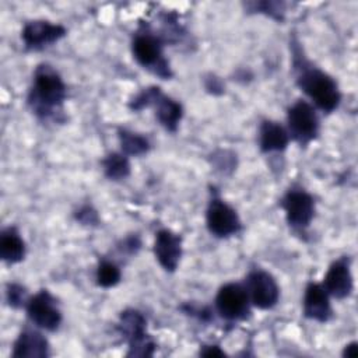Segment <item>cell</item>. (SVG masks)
I'll list each match as a JSON object with an SVG mask.
<instances>
[{
  "mask_svg": "<svg viewBox=\"0 0 358 358\" xmlns=\"http://www.w3.org/2000/svg\"><path fill=\"white\" fill-rule=\"evenodd\" d=\"M67 95V88L60 74L49 64H39L34 71L28 105L39 117H52L59 113Z\"/></svg>",
  "mask_w": 358,
  "mask_h": 358,
  "instance_id": "obj_1",
  "label": "cell"
},
{
  "mask_svg": "<svg viewBox=\"0 0 358 358\" xmlns=\"http://www.w3.org/2000/svg\"><path fill=\"white\" fill-rule=\"evenodd\" d=\"M296 69L299 70L296 78V84L299 85V88L323 112L334 110L341 101V94L338 91L336 81L317 67H306L305 63H302V60L301 67Z\"/></svg>",
  "mask_w": 358,
  "mask_h": 358,
  "instance_id": "obj_2",
  "label": "cell"
},
{
  "mask_svg": "<svg viewBox=\"0 0 358 358\" xmlns=\"http://www.w3.org/2000/svg\"><path fill=\"white\" fill-rule=\"evenodd\" d=\"M147 320L141 312L126 309L120 313L117 330L129 343L127 357H151L155 350V343L145 331Z\"/></svg>",
  "mask_w": 358,
  "mask_h": 358,
  "instance_id": "obj_3",
  "label": "cell"
},
{
  "mask_svg": "<svg viewBox=\"0 0 358 358\" xmlns=\"http://www.w3.org/2000/svg\"><path fill=\"white\" fill-rule=\"evenodd\" d=\"M131 52L138 64L166 80L172 76L168 62L162 55V42L150 32H138L131 42Z\"/></svg>",
  "mask_w": 358,
  "mask_h": 358,
  "instance_id": "obj_4",
  "label": "cell"
},
{
  "mask_svg": "<svg viewBox=\"0 0 358 358\" xmlns=\"http://www.w3.org/2000/svg\"><path fill=\"white\" fill-rule=\"evenodd\" d=\"M288 134L305 145L316 138L319 133V119L315 108L306 101H296L287 112Z\"/></svg>",
  "mask_w": 358,
  "mask_h": 358,
  "instance_id": "obj_5",
  "label": "cell"
},
{
  "mask_svg": "<svg viewBox=\"0 0 358 358\" xmlns=\"http://www.w3.org/2000/svg\"><path fill=\"white\" fill-rule=\"evenodd\" d=\"M215 309L225 320H242L250 312V299L245 285L228 282L222 285L215 296Z\"/></svg>",
  "mask_w": 358,
  "mask_h": 358,
  "instance_id": "obj_6",
  "label": "cell"
},
{
  "mask_svg": "<svg viewBox=\"0 0 358 358\" xmlns=\"http://www.w3.org/2000/svg\"><path fill=\"white\" fill-rule=\"evenodd\" d=\"M245 289L250 303L263 310L274 308L280 298V287L275 278L270 273L260 268L252 270L248 274Z\"/></svg>",
  "mask_w": 358,
  "mask_h": 358,
  "instance_id": "obj_7",
  "label": "cell"
},
{
  "mask_svg": "<svg viewBox=\"0 0 358 358\" xmlns=\"http://www.w3.org/2000/svg\"><path fill=\"white\" fill-rule=\"evenodd\" d=\"M29 320L39 329L55 331L62 323V312L57 301L48 289H41L25 305Z\"/></svg>",
  "mask_w": 358,
  "mask_h": 358,
  "instance_id": "obj_8",
  "label": "cell"
},
{
  "mask_svg": "<svg viewBox=\"0 0 358 358\" xmlns=\"http://www.w3.org/2000/svg\"><path fill=\"white\" fill-rule=\"evenodd\" d=\"M206 224L210 234L217 238H227L241 231V220L236 211L218 196H213L208 203Z\"/></svg>",
  "mask_w": 358,
  "mask_h": 358,
  "instance_id": "obj_9",
  "label": "cell"
},
{
  "mask_svg": "<svg viewBox=\"0 0 358 358\" xmlns=\"http://www.w3.org/2000/svg\"><path fill=\"white\" fill-rule=\"evenodd\" d=\"M287 222L294 228H306L315 215V200L303 189H289L281 200Z\"/></svg>",
  "mask_w": 358,
  "mask_h": 358,
  "instance_id": "obj_10",
  "label": "cell"
},
{
  "mask_svg": "<svg viewBox=\"0 0 358 358\" xmlns=\"http://www.w3.org/2000/svg\"><path fill=\"white\" fill-rule=\"evenodd\" d=\"M66 34V28L60 24H52L50 21L45 20H35L24 25L21 38L28 50H42L62 39Z\"/></svg>",
  "mask_w": 358,
  "mask_h": 358,
  "instance_id": "obj_11",
  "label": "cell"
},
{
  "mask_svg": "<svg viewBox=\"0 0 358 358\" xmlns=\"http://www.w3.org/2000/svg\"><path fill=\"white\" fill-rule=\"evenodd\" d=\"M154 255L164 270L175 271L182 256V238L171 229H159L155 234Z\"/></svg>",
  "mask_w": 358,
  "mask_h": 358,
  "instance_id": "obj_12",
  "label": "cell"
},
{
  "mask_svg": "<svg viewBox=\"0 0 358 358\" xmlns=\"http://www.w3.org/2000/svg\"><path fill=\"white\" fill-rule=\"evenodd\" d=\"M322 285L329 295L337 299H344L351 294L354 282L347 257H341L330 264Z\"/></svg>",
  "mask_w": 358,
  "mask_h": 358,
  "instance_id": "obj_13",
  "label": "cell"
},
{
  "mask_svg": "<svg viewBox=\"0 0 358 358\" xmlns=\"http://www.w3.org/2000/svg\"><path fill=\"white\" fill-rule=\"evenodd\" d=\"M303 315L308 319L324 323L331 316L330 295L322 284L309 282L303 295Z\"/></svg>",
  "mask_w": 358,
  "mask_h": 358,
  "instance_id": "obj_14",
  "label": "cell"
},
{
  "mask_svg": "<svg viewBox=\"0 0 358 358\" xmlns=\"http://www.w3.org/2000/svg\"><path fill=\"white\" fill-rule=\"evenodd\" d=\"M11 355L14 358H45L49 355V343L41 331L25 329L14 341Z\"/></svg>",
  "mask_w": 358,
  "mask_h": 358,
  "instance_id": "obj_15",
  "label": "cell"
},
{
  "mask_svg": "<svg viewBox=\"0 0 358 358\" xmlns=\"http://www.w3.org/2000/svg\"><path fill=\"white\" fill-rule=\"evenodd\" d=\"M150 106L155 108V117L159 122V124L165 130L175 133L183 116L182 105L175 99L164 95L161 90H158Z\"/></svg>",
  "mask_w": 358,
  "mask_h": 358,
  "instance_id": "obj_16",
  "label": "cell"
},
{
  "mask_svg": "<svg viewBox=\"0 0 358 358\" xmlns=\"http://www.w3.org/2000/svg\"><path fill=\"white\" fill-rule=\"evenodd\" d=\"M289 134L284 126L273 120H263L259 129V144L263 152L282 151L287 148Z\"/></svg>",
  "mask_w": 358,
  "mask_h": 358,
  "instance_id": "obj_17",
  "label": "cell"
},
{
  "mask_svg": "<svg viewBox=\"0 0 358 358\" xmlns=\"http://www.w3.org/2000/svg\"><path fill=\"white\" fill-rule=\"evenodd\" d=\"M25 256V242L14 227L1 231L0 235V257L7 264L18 263Z\"/></svg>",
  "mask_w": 358,
  "mask_h": 358,
  "instance_id": "obj_18",
  "label": "cell"
},
{
  "mask_svg": "<svg viewBox=\"0 0 358 358\" xmlns=\"http://www.w3.org/2000/svg\"><path fill=\"white\" fill-rule=\"evenodd\" d=\"M117 136L122 152L127 157H140L147 154L150 150L148 140L138 133L130 131L127 129H119Z\"/></svg>",
  "mask_w": 358,
  "mask_h": 358,
  "instance_id": "obj_19",
  "label": "cell"
},
{
  "mask_svg": "<svg viewBox=\"0 0 358 358\" xmlns=\"http://www.w3.org/2000/svg\"><path fill=\"white\" fill-rule=\"evenodd\" d=\"M105 176L110 180H122L130 175V162L123 152H110L102 159Z\"/></svg>",
  "mask_w": 358,
  "mask_h": 358,
  "instance_id": "obj_20",
  "label": "cell"
},
{
  "mask_svg": "<svg viewBox=\"0 0 358 358\" xmlns=\"http://www.w3.org/2000/svg\"><path fill=\"white\" fill-rule=\"evenodd\" d=\"M120 277H122L120 268L113 262H109V260L99 262L96 267V274H95L96 284L99 287L102 288L115 287L120 281Z\"/></svg>",
  "mask_w": 358,
  "mask_h": 358,
  "instance_id": "obj_21",
  "label": "cell"
},
{
  "mask_svg": "<svg viewBox=\"0 0 358 358\" xmlns=\"http://www.w3.org/2000/svg\"><path fill=\"white\" fill-rule=\"evenodd\" d=\"M6 298H7V302L11 308H22L27 305L28 302V292H27V288L21 284H17V282H10L7 285V291H6Z\"/></svg>",
  "mask_w": 358,
  "mask_h": 358,
  "instance_id": "obj_22",
  "label": "cell"
},
{
  "mask_svg": "<svg viewBox=\"0 0 358 358\" xmlns=\"http://www.w3.org/2000/svg\"><path fill=\"white\" fill-rule=\"evenodd\" d=\"M253 10H259V13L268 14L277 20L282 18V3H275V1H264V3H253L250 4Z\"/></svg>",
  "mask_w": 358,
  "mask_h": 358,
  "instance_id": "obj_23",
  "label": "cell"
},
{
  "mask_svg": "<svg viewBox=\"0 0 358 358\" xmlns=\"http://www.w3.org/2000/svg\"><path fill=\"white\" fill-rule=\"evenodd\" d=\"M76 218L77 221H80L84 225H95L98 222V214L96 211L90 207V206H84L81 207L77 213H76Z\"/></svg>",
  "mask_w": 358,
  "mask_h": 358,
  "instance_id": "obj_24",
  "label": "cell"
},
{
  "mask_svg": "<svg viewBox=\"0 0 358 358\" xmlns=\"http://www.w3.org/2000/svg\"><path fill=\"white\" fill-rule=\"evenodd\" d=\"M140 246H141L140 238H138L137 235H131V236H127V238L122 242L120 249L124 250L127 255H136L137 250L140 249Z\"/></svg>",
  "mask_w": 358,
  "mask_h": 358,
  "instance_id": "obj_25",
  "label": "cell"
},
{
  "mask_svg": "<svg viewBox=\"0 0 358 358\" xmlns=\"http://www.w3.org/2000/svg\"><path fill=\"white\" fill-rule=\"evenodd\" d=\"M206 90L210 91L211 94H222L224 85H222V83L220 81L218 77L210 76V77L206 80Z\"/></svg>",
  "mask_w": 358,
  "mask_h": 358,
  "instance_id": "obj_26",
  "label": "cell"
},
{
  "mask_svg": "<svg viewBox=\"0 0 358 358\" xmlns=\"http://www.w3.org/2000/svg\"><path fill=\"white\" fill-rule=\"evenodd\" d=\"M200 355H203V357H224L225 352L218 345H203V348H200Z\"/></svg>",
  "mask_w": 358,
  "mask_h": 358,
  "instance_id": "obj_27",
  "label": "cell"
},
{
  "mask_svg": "<svg viewBox=\"0 0 358 358\" xmlns=\"http://www.w3.org/2000/svg\"><path fill=\"white\" fill-rule=\"evenodd\" d=\"M357 347H358L357 341H352V343L347 344V345L344 347V350H343V357H347V358L355 357L357 352H358V348H357Z\"/></svg>",
  "mask_w": 358,
  "mask_h": 358,
  "instance_id": "obj_28",
  "label": "cell"
}]
</instances>
